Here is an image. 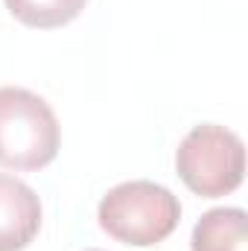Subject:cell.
Here are the masks:
<instances>
[{"mask_svg":"<svg viewBox=\"0 0 248 251\" xmlns=\"http://www.w3.org/2000/svg\"><path fill=\"white\" fill-rule=\"evenodd\" d=\"M88 0H6V9L26 26L53 29L70 24Z\"/></svg>","mask_w":248,"mask_h":251,"instance_id":"6","label":"cell"},{"mask_svg":"<svg viewBox=\"0 0 248 251\" xmlns=\"http://www.w3.org/2000/svg\"><path fill=\"white\" fill-rule=\"evenodd\" d=\"M53 108L26 88H0V167L41 170L59 155Z\"/></svg>","mask_w":248,"mask_h":251,"instance_id":"2","label":"cell"},{"mask_svg":"<svg viewBox=\"0 0 248 251\" xmlns=\"http://www.w3.org/2000/svg\"><path fill=\"white\" fill-rule=\"evenodd\" d=\"M91 251H97V249H91Z\"/></svg>","mask_w":248,"mask_h":251,"instance_id":"7","label":"cell"},{"mask_svg":"<svg viewBox=\"0 0 248 251\" xmlns=\"http://www.w3.org/2000/svg\"><path fill=\"white\" fill-rule=\"evenodd\" d=\"M41 228V201L35 190L0 173V251L26 249Z\"/></svg>","mask_w":248,"mask_h":251,"instance_id":"4","label":"cell"},{"mask_svg":"<svg viewBox=\"0 0 248 251\" xmlns=\"http://www.w3.org/2000/svg\"><path fill=\"white\" fill-rule=\"evenodd\" d=\"M181 219V204L155 181H125L111 187L99 201V225L108 237L125 246L164 243Z\"/></svg>","mask_w":248,"mask_h":251,"instance_id":"1","label":"cell"},{"mask_svg":"<svg viewBox=\"0 0 248 251\" xmlns=\"http://www.w3.org/2000/svg\"><path fill=\"white\" fill-rule=\"evenodd\" d=\"M175 170L196 196L204 199L228 196L243 184L246 176L243 137L216 123L196 126L178 143Z\"/></svg>","mask_w":248,"mask_h":251,"instance_id":"3","label":"cell"},{"mask_svg":"<svg viewBox=\"0 0 248 251\" xmlns=\"http://www.w3.org/2000/svg\"><path fill=\"white\" fill-rule=\"evenodd\" d=\"M193 251H248L246 210L216 207L207 210L193 228Z\"/></svg>","mask_w":248,"mask_h":251,"instance_id":"5","label":"cell"}]
</instances>
